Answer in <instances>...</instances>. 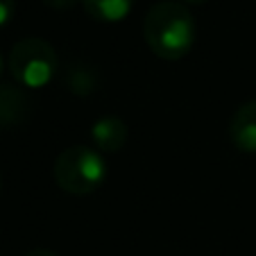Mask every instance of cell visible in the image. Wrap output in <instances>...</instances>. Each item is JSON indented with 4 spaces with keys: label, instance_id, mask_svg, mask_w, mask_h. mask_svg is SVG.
Masks as SVG:
<instances>
[{
    "label": "cell",
    "instance_id": "1",
    "mask_svg": "<svg viewBox=\"0 0 256 256\" xmlns=\"http://www.w3.org/2000/svg\"><path fill=\"white\" fill-rule=\"evenodd\" d=\"M195 18L179 0H161L152 5L143 20L145 44L156 57L177 62L186 57L195 44Z\"/></svg>",
    "mask_w": 256,
    "mask_h": 256
},
{
    "label": "cell",
    "instance_id": "2",
    "mask_svg": "<svg viewBox=\"0 0 256 256\" xmlns=\"http://www.w3.org/2000/svg\"><path fill=\"white\" fill-rule=\"evenodd\" d=\"M52 174L62 190L70 195H88L104 184L109 168L96 148L70 145L57 156Z\"/></svg>",
    "mask_w": 256,
    "mask_h": 256
},
{
    "label": "cell",
    "instance_id": "3",
    "mask_svg": "<svg viewBox=\"0 0 256 256\" xmlns=\"http://www.w3.org/2000/svg\"><path fill=\"white\" fill-rule=\"evenodd\" d=\"M10 72L23 88H41L57 72V52L46 39L28 36L14 44L10 52Z\"/></svg>",
    "mask_w": 256,
    "mask_h": 256
},
{
    "label": "cell",
    "instance_id": "4",
    "mask_svg": "<svg viewBox=\"0 0 256 256\" xmlns=\"http://www.w3.org/2000/svg\"><path fill=\"white\" fill-rule=\"evenodd\" d=\"M32 109V100L23 86L0 84V127H16L25 122Z\"/></svg>",
    "mask_w": 256,
    "mask_h": 256
},
{
    "label": "cell",
    "instance_id": "5",
    "mask_svg": "<svg viewBox=\"0 0 256 256\" xmlns=\"http://www.w3.org/2000/svg\"><path fill=\"white\" fill-rule=\"evenodd\" d=\"M229 138L238 150L256 152V100H250L236 109L229 122Z\"/></svg>",
    "mask_w": 256,
    "mask_h": 256
},
{
    "label": "cell",
    "instance_id": "6",
    "mask_svg": "<svg viewBox=\"0 0 256 256\" xmlns=\"http://www.w3.org/2000/svg\"><path fill=\"white\" fill-rule=\"evenodd\" d=\"M127 125L118 116H102L91 127V140L102 152H118L127 143Z\"/></svg>",
    "mask_w": 256,
    "mask_h": 256
},
{
    "label": "cell",
    "instance_id": "7",
    "mask_svg": "<svg viewBox=\"0 0 256 256\" xmlns=\"http://www.w3.org/2000/svg\"><path fill=\"white\" fill-rule=\"evenodd\" d=\"M64 84L75 96H91L98 88V70L86 62H72L64 72Z\"/></svg>",
    "mask_w": 256,
    "mask_h": 256
},
{
    "label": "cell",
    "instance_id": "8",
    "mask_svg": "<svg viewBox=\"0 0 256 256\" xmlns=\"http://www.w3.org/2000/svg\"><path fill=\"white\" fill-rule=\"evenodd\" d=\"M91 18L100 23H118L134 7V0H80Z\"/></svg>",
    "mask_w": 256,
    "mask_h": 256
},
{
    "label": "cell",
    "instance_id": "9",
    "mask_svg": "<svg viewBox=\"0 0 256 256\" xmlns=\"http://www.w3.org/2000/svg\"><path fill=\"white\" fill-rule=\"evenodd\" d=\"M14 12H16V0H0V28L14 18Z\"/></svg>",
    "mask_w": 256,
    "mask_h": 256
},
{
    "label": "cell",
    "instance_id": "10",
    "mask_svg": "<svg viewBox=\"0 0 256 256\" xmlns=\"http://www.w3.org/2000/svg\"><path fill=\"white\" fill-rule=\"evenodd\" d=\"M46 5L50 7V10H57V12H66V10H70L78 0H44Z\"/></svg>",
    "mask_w": 256,
    "mask_h": 256
},
{
    "label": "cell",
    "instance_id": "11",
    "mask_svg": "<svg viewBox=\"0 0 256 256\" xmlns=\"http://www.w3.org/2000/svg\"><path fill=\"white\" fill-rule=\"evenodd\" d=\"M25 256H57V254L50 252V250H32V252H28Z\"/></svg>",
    "mask_w": 256,
    "mask_h": 256
},
{
    "label": "cell",
    "instance_id": "12",
    "mask_svg": "<svg viewBox=\"0 0 256 256\" xmlns=\"http://www.w3.org/2000/svg\"><path fill=\"white\" fill-rule=\"evenodd\" d=\"M179 2H184V5H202L204 0H179Z\"/></svg>",
    "mask_w": 256,
    "mask_h": 256
},
{
    "label": "cell",
    "instance_id": "13",
    "mask_svg": "<svg viewBox=\"0 0 256 256\" xmlns=\"http://www.w3.org/2000/svg\"><path fill=\"white\" fill-rule=\"evenodd\" d=\"M0 75H2V57H0Z\"/></svg>",
    "mask_w": 256,
    "mask_h": 256
},
{
    "label": "cell",
    "instance_id": "14",
    "mask_svg": "<svg viewBox=\"0 0 256 256\" xmlns=\"http://www.w3.org/2000/svg\"><path fill=\"white\" fill-rule=\"evenodd\" d=\"M0 188H2V177H0Z\"/></svg>",
    "mask_w": 256,
    "mask_h": 256
}]
</instances>
